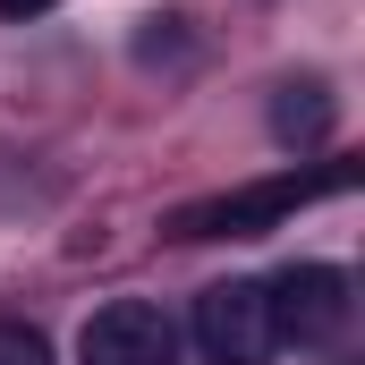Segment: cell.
Masks as SVG:
<instances>
[{"instance_id":"cell-1","label":"cell","mask_w":365,"mask_h":365,"mask_svg":"<svg viewBox=\"0 0 365 365\" xmlns=\"http://www.w3.org/2000/svg\"><path fill=\"white\" fill-rule=\"evenodd\" d=\"M331 187H349V170H280V179H255V187H238V195H221V204L179 212V238H264L297 204H314Z\"/></svg>"},{"instance_id":"cell-2","label":"cell","mask_w":365,"mask_h":365,"mask_svg":"<svg viewBox=\"0 0 365 365\" xmlns=\"http://www.w3.org/2000/svg\"><path fill=\"white\" fill-rule=\"evenodd\" d=\"M195 349L204 365H272V297L264 280H212L195 297Z\"/></svg>"},{"instance_id":"cell-3","label":"cell","mask_w":365,"mask_h":365,"mask_svg":"<svg viewBox=\"0 0 365 365\" xmlns=\"http://www.w3.org/2000/svg\"><path fill=\"white\" fill-rule=\"evenodd\" d=\"M264 297H272V340H289V349H323L349 323V272L340 264H289L280 280H264Z\"/></svg>"},{"instance_id":"cell-4","label":"cell","mask_w":365,"mask_h":365,"mask_svg":"<svg viewBox=\"0 0 365 365\" xmlns=\"http://www.w3.org/2000/svg\"><path fill=\"white\" fill-rule=\"evenodd\" d=\"M77 365H179V331L153 297H110L77 340Z\"/></svg>"},{"instance_id":"cell-5","label":"cell","mask_w":365,"mask_h":365,"mask_svg":"<svg viewBox=\"0 0 365 365\" xmlns=\"http://www.w3.org/2000/svg\"><path fill=\"white\" fill-rule=\"evenodd\" d=\"M331 119H340V102H331L323 77H297V86L272 93V136H280V145H323Z\"/></svg>"},{"instance_id":"cell-6","label":"cell","mask_w":365,"mask_h":365,"mask_svg":"<svg viewBox=\"0 0 365 365\" xmlns=\"http://www.w3.org/2000/svg\"><path fill=\"white\" fill-rule=\"evenodd\" d=\"M187 17H145V34H136V60L153 68V60H187Z\"/></svg>"},{"instance_id":"cell-7","label":"cell","mask_w":365,"mask_h":365,"mask_svg":"<svg viewBox=\"0 0 365 365\" xmlns=\"http://www.w3.org/2000/svg\"><path fill=\"white\" fill-rule=\"evenodd\" d=\"M0 365H51V340L34 323H0Z\"/></svg>"},{"instance_id":"cell-8","label":"cell","mask_w":365,"mask_h":365,"mask_svg":"<svg viewBox=\"0 0 365 365\" xmlns=\"http://www.w3.org/2000/svg\"><path fill=\"white\" fill-rule=\"evenodd\" d=\"M51 0H0V17H43Z\"/></svg>"}]
</instances>
